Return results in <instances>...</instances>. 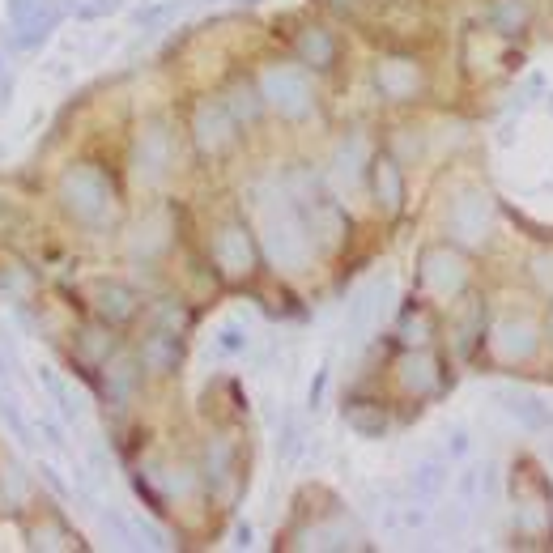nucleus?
Here are the masks:
<instances>
[{"label": "nucleus", "instance_id": "obj_1", "mask_svg": "<svg viewBox=\"0 0 553 553\" xmlns=\"http://www.w3.org/2000/svg\"><path fill=\"white\" fill-rule=\"evenodd\" d=\"M264 247H268V256L286 268V273H303V268H307L311 251H315V234H311L307 213L298 209L290 196H281V205L268 213V222H264Z\"/></svg>", "mask_w": 553, "mask_h": 553}, {"label": "nucleus", "instance_id": "obj_2", "mask_svg": "<svg viewBox=\"0 0 553 553\" xmlns=\"http://www.w3.org/2000/svg\"><path fill=\"white\" fill-rule=\"evenodd\" d=\"M60 200H64V209H69L77 222L98 226L107 217L115 192H111V179L98 171V166L81 162V166H69V171H64V179H60Z\"/></svg>", "mask_w": 553, "mask_h": 553}, {"label": "nucleus", "instance_id": "obj_3", "mask_svg": "<svg viewBox=\"0 0 553 553\" xmlns=\"http://www.w3.org/2000/svg\"><path fill=\"white\" fill-rule=\"evenodd\" d=\"M468 281V264L456 247L434 243L417 256V290H426L434 298H456Z\"/></svg>", "mask_w": 553, "mask_h": 553}, {"label": "nucleus", "instance_id": "obj_4", "mask_svg": "<svg viewBox=\"0 0 553 553\" xmlns=\"http://www.w3.org/2000/svg\"><path fill=\"white\" fill-rule=\"evenodd\" d=\"M260 94L286 115V120H303V115L315 107L311 81L303 69H294V64H273V69L260 77Z\"/></svg>", "mask_w": 553, "mask_h": 553}, {"label": "nucleus", "instance_id": "obj_5", "mask_svg": "<svg viewBox=\"0 0 553 553\" xmlns=\"http://www.w3.org/2000/svg\"><path fill=\"white\" fill-rule=\"evenodd\" d=\"M485 354L498 366H519L536 354V324L519 320V315H502V320L485 332Z\"/></svg>", "mask_w": 553, "mask_h": 553}, {"label": "nucleus", "instance_id": "obj_6", "mask_svg": "<svg viewBox=\"0 0 553 553\" xmlns=\"http://www.w3.org/2000/svg\"><path fill=\"white\" fill-rule=\"evenodd\" d=\"M209 251H213L217 273L230 281H243V277H251V268H256V247H251V234L243 222H226L213 234Z\"/></svg>", "mask_w": 553, "mask_h": 553}, {"label": "nucleus", "instance_id": "obj_7", "mask_svg": "<svg viewBox=\"0 0 553 553\" xmlns=\"http://www.w3.org/2000/svg\"><path fill=\"white\" fill-rule=\"evenodd\" d=\"M375 86L383 98H392V103H413L426 86V73L417 60L388 56V60H379V69H375Z\"/></svg>", "mask_w": 553, "mask_h": 553}, {"label": "nucleus", "instance_id": "obj_8", "mask_svg": "<svg viewBox=\"0 0 553 553\" xmlns=\"http://www.w3.org/2000/svg\"><path fill=\"white\" fill-rule=\"evenodd\" d=\"M234 128H239V120L230 115L226 103H200L196 120H192L196 149L200 154H222V149L234 141Z\"/></svg>", "mask_w": 553, "mask_h": 553}, {"label": "nucleus", "instance_id": "obj_9", "mask_svg": "<svg viewBox=\"0 0 553 553\" xmlns=\"http://www.w3.org/2000/svg\"><path fill=\"white\" fill-rule=\"evenodd\" d=\"M396 383L409 396H434L443 388V366L434 354H426V349H409V354L396 362Z\"/></svg>", "mask_w": 553, "mask_h": 553}, {"label": "nucleus", "instance_id": "obj_10", "mask_svg": "<svg viewBox=\"0 0 553 553\" xmlns=\"http://www.w3.org/2000/svg\"><path fill=\"white\" fill-rule=\"evenodd\" d=\"M485 222H490V205H485L481 192H464L460 200H451V213H447V226L460 243L477 247L485 239Z\"/></svg>", "mask_w": 553, "mask_h": 553}, {"label": "nucleus", "instance_id": "obj_11", "mask_svg": "<svg viewBox=\"0 0 553 553\" xmlns=\"http://www.w3.org/2000/svg\"><path fill=\"white\" fill-rule=\"evenodd\" d=\"M371 192H375V205L388 217L405 209V171H400L396 154H379L371 162Z\"/></svg>", "mask_w": 553, "mask_h": 553}, {"label": "nucleus", "instance_id": "obj_12", "mask_svg": "<svg viewBox=\"0 0 553 553\" xmlns=\"http://www.w3.org/2000/svg\"><path fill=\"white\" fill-rule=\"evenodd\" d=\"M166 166H171V132H166V124H145L141 128V141H137V175L141 179H162Z\"/></svg>", "mask_w": 553, "mask_h": 553}, {"label": "nucleus", "instance_id": "obj_13", "mask_svg": "<svg viewBox=\"0 0 553 553\" xmlns=\"http://www.w3.org/2000/svg\"><path fill=\"white\" fill-rule=\"evenodd\" d=\"M90 298H94V311L103 315L107 324H128L132 315H137V294L120 286V281H94Z\"/></svg>", "mask_w": 553, "mask_h": 553}, {"label": "nucleus", "instance_id": "obj_14", "mask_svg": "<svg viewBox=\"0 0 553 553\" xmlns=\"http://www.w3.org/2000/svg\"><path fill=\"white\" fill-rule=\"evenodd\" d=\"M294 52L303 60V69H332V64H337V43H332L324 26H307L303 35H298Z\"/></svg>", "mask_w": 553, "mask_h": 553}, {"label": "nucleus", "instance_id": "obj_15", "mask_svg": "<svg viewBox=\"0 0 553 553\" xmlns=\"http://www.w3.org/2000/svg\"><path fill=\"white\" fill-rule=\"evenodd\" d=\"M115 354V337H111V324H90L77 332V362L90 366V371H98V366H107Z\"/></svg>", "mask_w": 553, "mask_h": 553}, {"label": "nucleus", "instance_id": "obj_16", "mask_svg": "<svg viewBox=\"0 0 553 553\" xmlns=\"http://www.w3.org/2000/svg\"><path fill=\"white\" fill-rule=\"evenodd\" d=\"M485 22H490L494 35H519L532 22V9H528V0H490Z\"/></svg>", "mask_w": 553, "mask_h": 553}, {"label": "nucleus", "instance_id": "obj_17", "mask_svg": "<svg viewBox=\"0 0 553 553\" xmlns=\"http://www.w3.org/2000/svg\"><path fill=\"white\" fill-rule=\"evenodd\" d=\"M434 315L426 311V307H405L400 311V324H396V337L405 341L409 349H426L430 345V337H434Z\"/></svg>", "mask_w": 553, "mask_h": 553}, {"label": "nucleus", "instance_id": "obj_18", "mask_svg": "<svg viewBox=\"0 0 553 553\" xmlns=\"http://www.w3.org/2000/svg\"><path fill=\"white\" fill-rule=\"evenodd\" d=\"M141 358H145V371H158V375L175 371V362H179V341L171 337V332H162V328H158L154 337L145 341Z\"/></svg>", "mask_w": 553, "mask_h": 553}, {"label": "nucleus", "instance_id": "obj_19", "mask_svg": "<svg viewBox=\"0 0 553 553\" xmlns=\"http://www.w3.org/2000/svg\"><path fill=\"white\" fill-rule=\"evenodd\" d=\"M226 107H230V115H234L239 124H251V120H256V115L264 111V94H260V86H251V81H239V86L230 90Z\"/></svg>", "mask_w": 553, "mask_h": 553}, {"label": "nucleus", "instance_id": "obj_20", "mask_svg": "<svg viewBox=\"0 0 553 553\" xmlns=\"http://www.w3.org/2000/svg\"><path fill=\"white\" fill-rule=\"evenodd\" d=\"M230 473H234V447L226 439H209L205 443V477L213 485H222Z\"/></svg>", "mask_w": 553, "mask_h": 553}, {"label": "nucleus", "instance_id": "obj_21", "mask_svg": "<svg viewBox=\"0 0 553 553\" xmlns=\"http://www.w3.org/2000/svg\"><path fill=\"white\" fill-rule=\"evenodd\" d=\"M103 371H107V375H103V379H107V396L115 400V405H120V400H128V392L137 388V366H132V362H115V366H111V362H107Z\"/></svg>", "mask_w": 553, "mask_h": 553}, {"label": "nucleus", "instance_id": "obj_22", "mask_svg": "<svg viewBox=\"0 0 553 553\" xmlns=\"http://www.w3.org/2000/svg\"><path fill=\"white\" fill-rule=\"evenodd\" d=\"M30 536H35V545H39V549H69V545H77V541H73V532L64 528L56 515H52V528L43 532V524H39V528L30 532Z\"/></svg>", "mask_w": 553, "mask_h": 553}, {"label": "nucleus", "instance_id": "obj_23", "mask_svg": "<svg viewBox=\"0 0 553 553\" xmlns=\"http://www.w3.org/2000/svg\"><path fill=\"white\" fill-rule=\"evenodd\" d=\"M0 417H5V426H13V434H18L22 443H30V426H26V417L18 409V400L5 396V388H0Z\"/></svg>", "mask_w": 553, "mask_h": 553}, {"label": "nucleus", "instance_id": "obj_24", "mask_svg": "<svg viewBox=\"0 0 553 553\" xmlns=\"http://www.w3.org/2000/svg\"><path fill=\"white\" fill-rule=\"evenodd\" d=\"M345 417H349V426L362 430V434H383V426H388V422H383V413H366L362 405H349Z\"/></svg>", "mask_w": 553, "mask_h": 553}, {"label": "nucleus", "instance_id": "obj_25", "mask_svg": "<svg viewBox=\"0 0 553 553\" xmlns=\"http://www.w3.org/2000/svg\"><path fill=\"white\" fill-rule=\"evenodd\" d=\"M383 294V286H366V290H358V298H354V315L349 320L354 324H366L371 320V311H375V298Z\"/></svg>", "mask_w": 553, "mask_h": 553}, {"label": "nucleus", "instance_id": "obj_26", "mask_svg": "<svg viewBox=\"0 0 553 553\" xmlns=\"http://www.w3.org/2000/svg\"><path fill=\"white\" fill-rule=\"evenodd\" d=\"M532 281L541 290H553V251H541V256H532Z\"/></svg>", "mask_w": 553, "mask_h": 553}, {"label": "nucleus", "instance_id": "obj_27", "mask_svg": "<svg viewBox=\"0 0 553 553\" xmlns=\"http://www.w3.org/2000/svg\"><path fill=\"white\" fill-rule=\"evenodd\" d=\"M417 485H422V494H434L443 485V468L439 464H426V468H417Z\"/></svg>", "mask_w": 553, "mask_h": 553}, {"label": "nucleus", "instance_id": "obj_28", "mask_svg": "<svg viewBox=\"0 0 553 553\" xmlns=\"http://www.w3.org/2000/svg\"><path fill=\"white\" fill-rule=\"evenodd\" d=\"M222 349H230V354H234V349H243L239 328H226V332H222Z\"/></svg>", "mask_w": 553, "mask_h": 553}, {"label": "nucleus", "instance_id": "obj_29", "mask_svg": "<svg viewBox=\"0 0 553 553\" xmlns=\"http://www.w3.org/2000/svg\"><path fill=\"white\" fill-rule=\"evenodd\" d=\"M43 434H47V443H56V447L64 443V434H60V426H56V422H43Z\"/></svg>", "mask_w": 553, "mask_h": 553}, {"label": "nucleus", "instance_id": "obj_30", "mask_svg": "<svg viewBox=\"0 0 553 553\" xmlns=\"http://www.w3.org/2000/svg\"><path fill=\"white\" fill-rule=\"evenodd\" d=\"M549 341H553V303H549Z\"/></svg>", "mask_w": 553, "mask_h": 553}]
</instances>
